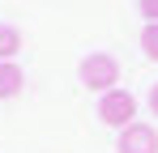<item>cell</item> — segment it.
Returning <instances> with one entry per match:
<instances>
[{"label": "cell", "instance_id": "obj_1", "mask_svg": "<svg viewBox=\"0 0 158 153\" xmlns=\"http://www.w3.org/2000/svg\"><path fill=\"white\" fill-rule=\"evenodd\" d=\"M77 76H81L85 89L107 94V89H115V81H120V64H115V55H107V51H90V55L81 60Z\"/></svg>", "mask_w": 158, "mask_h": 153}, {"label": "cell", "instance_id": "obj_2", "mask_svg": "<svg viewBox=\"0 0 158 153\" xmlns=\"http://www.w3.org/2000/svg\"><path fill=\"white\" fill-rule=\"evenodd\" d=\"M132 115H137V98H132L128 89H107L103 98H98V119L107 128H128Z\"/></svg>", "mask_w": 158, "mask_h": 153}, {"label": "cell", "instance_id": "obj_3", "mask_svg": "<svg viewBox=\"0 0 158 153\" xmlns=\"http://www.w3.org/2000/svg\"><path fill=\"white\" fill-rule=\"evenodd\" d=\"M115 153H158V132L150 124H137V119H132L128 128H120Z\"/></svg>", "mask_w": 158, "mask_h": 153}, {"label": "cell", "instance_id": "obj_4", "mask_svg": "<svg viewBox=\"0 0 158 153\" xmlns=\"http://www.w3.org/2000/svg\"><path fill=\"white\" fill-rule=\"evenodd\" d=\"M22 85H26V76H22V64H13V60H0V102L17 98V94H22Z\"/></svg>", "mask_w": 158, "mask_h": 153}, {"label": "cell", "instance_id": "obj_5", "mask_svg": "<svg viewBox=\"0 0 158 153\" xmlns=\"http://www.w3.org/2000/svg\"><path fill=\"white\" fill-rule=\"evenodd\" d=\"M22 51V30L17 26H0V60H13Z\"/></svg>", "mask_w": 158, "mask_h": 153}, {"label": "cell", "instance_id": "obj_6", "mask_svg": "<svg viewBox=\"0 0 158 153\" xmlns=\"http://www.w3.org/2000/svg\"><path fill=\"white\" fill-rule=\"evenodd\" d=\"M141 51H145V60L158 64V22H145V30H141Z\"/></svg>", "mask_w": 158, "mask_h": 153}, {"label": "cell", "instance_id": "obj_7", "mask_svg": "<svg viewBox=\"0 0 158 153\" xmlns=\"http://www.w3.org/2000/svg\"><path fill=\"white\" fill-rule=\"evenodd\" d=\"M141 4V17L145 22H158V0H137Z\"/></svg>", "mask_w": 158, "mask_h": 153}, {"label": "cell", "instance_id": "obj_8", "mask_svg": "<svg viewBox=\"0 0 158 153\" xmlns=\"http://www.w3.org/2000/svg\"><path fill=\"white\" fill-rule=\"evenodd\" d=\"M150 111H154V115H158V85H154V89H150Z\"/></svg>", "mask_w": 158, "mask_h": 153}]
</instances>
